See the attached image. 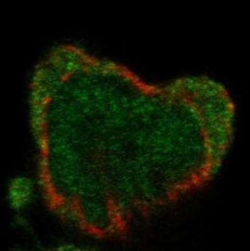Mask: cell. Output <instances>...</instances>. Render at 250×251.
<instances>
[{"label":"cell","instance_id":"6da1fadb","mask_svg":"<svg viewBox=\"0 0 250 251\" xmlns=\"http://www.w3.org/2000/svg\"><path fill=\"white\" fill-rule=\"evenodd\" d=\"M41 174L51 210L96 237L204 186L234 133L235 107L223 85L185 76L144 82L126 67L73 46L53 49L31 86Z\"/></svg>","mask_w":250,"mask_h":251}]
</instances>
